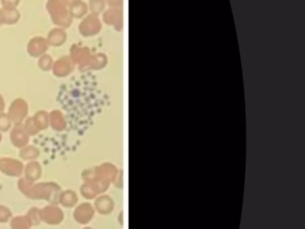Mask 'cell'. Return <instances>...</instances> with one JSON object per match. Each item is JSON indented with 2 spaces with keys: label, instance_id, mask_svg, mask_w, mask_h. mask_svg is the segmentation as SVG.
<instances>
[{
  "label": "cell",
  "instance_id": "cell-1",
  "mask_svg": "<svg viewBox=\"0 0 305 229\" xmlns=\"http://www.w3.org/2000/svg\"><path fill=\"white\" fill-rule=\"evenodd\" d=\"M63 65L59 60L56 61L54 66V74L57 76H65L71 73L72 68H74V62L68 56H63Z\"/></svg>",
  "mask_w": 305,
  "mask_h": 229
},
{
  "label": "cell",
  "instance_id": "cell-2",
  "mask_svg": "<svg viewBox=\"0 0 305 229\" xmlns=\"http://www.w3.org/2000/svg\"><path fill=\"white\" fill-rule=\"evenodd\" d=\"M48 49L47 41L42 38H35L29 42L28 52L31 56H37L45 52Z\"/></svg>",
  "mask_w": 305,
  "mask_h": 229
},
{
  "label": "cell",
  "instance_id": "cell-3",
  "mask_svg": "<svg viewBox=\"0 0 305 229\" xmlns=\"http://www.w3.org/2000/svg\"><path fill=\"white\" fill-rule=\"evenodd\" d=\"M66 40V34L62 30L56 29L50 32L49 42L53 46H60Z\"/></svg>",
  "mask_w": 305,
  "mask_h": 229
},
{
  "label": "cell",
  "instance_id": "cell-4",
  "mask_svg": "<svg viewBox=\"0 0 305 229\" xmlns=\"http://www.w3.org/2000/svg\"><path fill=\"white\" fill-rule=\"evenodd\" d=\"M4 22L6 24H13L16 23V21L19 18V13L15 8H4L2 10Z\"/></svg>",
  "mask_w": 305,
  "mask_h": 229
},
{
  "label": "cell",
  "instance_id": "cell-5",
  "mask_svg": "<svg viewBox=\"0 0 305 229\" xmlns=\"http://www.w3.org/2000/svg\"><path fill=\"white\" fill-rule=\"evenodd\" d=\"M84 9H83V3H77L76 5L71 6L72 16H76V17H81L83 16Z\"/></svg>",
  "mask_w": 305,
  "mask_h": 229
},
{
  "label": "cell",
  "instance_id": "cell-6",
  "mask_svg": "<svg viewBox=\"0 0 305 229\" xmlns=\"http://www.w3.org/2000/svg\"><path fill=\"white\" fill-rule=\"evenodd\" d=\"M52 65V59L50 56H42L40 60V66L43 70H49Z\"/></svg>",
  "mask_w": 305,
  "mask_h": 229
},
{
  "label": "cell",
  "instance_id": "cell-7",
  "mask_svg": "<svg viewBox=\"0 0 305 229\" xmlns=\"http://www.w3.org/2000/svg\"><path fill=\"white\" fill-rule=\"evenodd\" d=\"M5 1L7 0H3V3H5ZM19 0H9L5 5V8H15L16 5L18 4Z\"/></svg>",
  "mask_w": 305,
  "mask_h": 229
},
{
  "label": "cell",
  "instance_id": "cell-8",
  "mask_svg": "<svg viewBox=\"0 0 305 229\" xmlns=\"http://www.w3.org/2000/svg\"><path fill=\"white\" fill-rule=\"evenodd\" d=\"M65 3L70 4L72 6V5H76L77 3H79V0H65Z\"/></svg>",
  "mask_w": 305,
  "mask_h": 229
},
{
  "label": "cell",
  "instance_id": "cell-9",
  "mask_svg": "<svg viewBox=\"0 0 305 229\" xmlns=\"http://www.w3.org/2000/svg\"><path fill=\"white\" fill-rule=\"evenodd\" d=\"M2 23H4V17H3V13L1 11L0 12V24H2Z\"/></svg>",
  "mask_w": 305,
  "mask_h": 229
}]
</instances>
